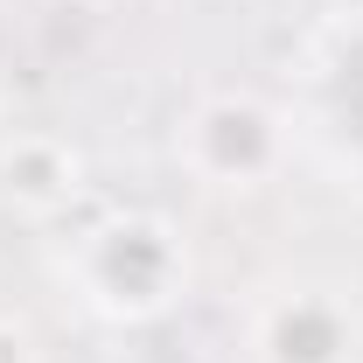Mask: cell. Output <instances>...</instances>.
<instances>
[{"label":"cell","mask_w":363,"mask_h":363,"mask_svg":"<svg viewBox=\"0 0 363 363\" xmlns=\"http://www.w3.org/2000/svg\"><path fill=\"white\" fill-rule=\"evenodd\" d=\"M70 279H77L91 315L140 328V321H161L189 294V245H182V230L168 217L119 210V217L84 230V245L70 259Z\"/></svg>","instance_id":"6da1fadb"},{"label":"cell","mask_w":363,"mask_h":363,"mask_svg":"<svg viewBox=\"0 0 363 363\" xmlns=\"http://www.w3.org/2000/svg\"><path fill=\"white\" fill-rule=\"evenodd\" d=\"M286 154V119L259 91H210L175 133V161L203 189H266Z\"/></svg>","instance_id":"7a4b0ae2"},{"label":"cell","mask_w":363,"mask_h":363,"mask_svg":"<svg viewBox=\"0 0 363 363\" xmlns=\"http://www.w3.org/2000/svg\"><path fill=\"white\" fill-rule=\"evenodd\" d=\"M259 363H357V308L335 286H286L252 321Z\"/></svg>","instance_id":"3957f363"},{"label":"cell","mask_w":363,"mask_h":363,"mask_svg":"<svg viewBox=\"0 0 363 363\" xmlns=\"http://www.w3.org/2000/svg\"><path fill=\"white\" fill-rule=\"evenodd\" d=\"M84 196V154L63 133H0V203L14 217H56Z\"/></svg>","instance_id":"277c9868"},{"label":"cell","mask_w":363,"mask_h":363,"mask_svg":"<svg viewBox=\"0 0 363 363\" xmlns=\"http://www.w3.org/2000/svg\"><path fill=\"white\" fill-rule=\"evenodd\" d=\"M0 363H43V335H35L28 321L0 315Z\"/></svg>","instance_id":"5b68a950"},{"label":"cell","mask_w":363,"mask_h":363,"mask_svg":"<svg viewBox=\"0 0 363 363\" xmlns=\"http://www.w3.org/2000/svg\"><path fill=\"white\" fill-rule=\"evenodd\" d=\"M63 7H84V14H105V7H119V0H63Z\"/></svg>","instance_id":"8992f818"}]
</instances>
